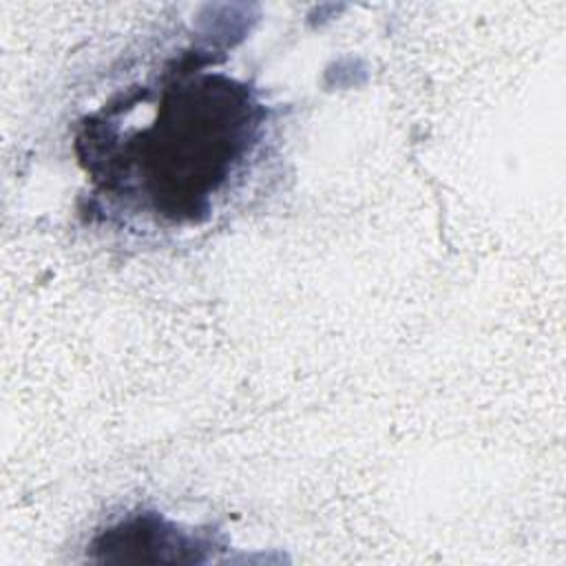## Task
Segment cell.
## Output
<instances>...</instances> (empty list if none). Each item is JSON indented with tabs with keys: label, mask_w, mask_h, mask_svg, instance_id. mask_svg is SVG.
I'll use <instances>...</instances> for the list:
<instances>
[{
	"label": "cell",
	"mask_w": 566,
	"mask_h": 566,
	"mask_svg": "<svg viewBox=\"0 0 566 566\" xmlns=\"http://www.w3.org/2000/svg\"><path fill=\"white\" fill-rule=\"evenodd\" d=\"M256 106L245 86L199 75L168 86L155 122L130 142L128 159L155 210L195 219L252 142Z\"/></svg>",
	"instance_id": "cell-1"
}]
</instances>
